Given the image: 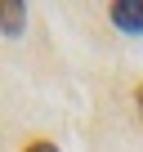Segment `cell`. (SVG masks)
I'll use <instances>...</instances> for the list:
<instances>
[{
  "mask_svg": "<svg viewBox=\"0 0 143 152\" xmlns=\"http://www.w3.org/2000/svg\"><path fill=\"white\" fill-rule=\"evenodd\" d=\"M107 14H112V23H116L121 31L143 36V0H112Z\"/></svg>",
  "mask_w": 143,
  "mask_h": 152,
  "instance_id": "6da1fadb",
  "label": "cell"
},
{
  "mask_svg": "<svg viewBox=\"0 0 143 152\" xmlns=\"http://www.w3.org/2000/svg\"><path fill=\"white\" fill-rule=\"evenodd\" d=\"M23 23H27V5L23 0H0V31L5 36H23Z\"/></svg>",
  "mask_w": 143,
  "mask_h": 152,
  "instance_id": "7a4b0ae2",
  "label": "cell"
},
{
  "mask_svg": "<svg viewBox=\"0 0 143 152\" xmlns=\"http://www.w3.org/2000/svg\"><path fill=\"white\" fill-rule=\"evenodd\" d=\"M23 152H58V148H54V143H49V139H36V143H27V148H23Z\"/></svg>",
  "mask_w": 143,
  "mask_h": 152,
  "instance_id": "3957f363",
  "label": "cell"
},
{
  "mask_svg": "<svg viewBox=\"0 0 143 152\" xmlns=\"http://www.w3.org/2000/svg\"><path fill=\"white\" fill-rule=\"evenodd\" d=\"M134 103H139V112H143V85H139V90H134Z\"/></svg>",
  "mask_w": 143,
  "mask_h": 152,
  "instance_id": "277c9868",
  "label": "cell"
}]
</instances>
